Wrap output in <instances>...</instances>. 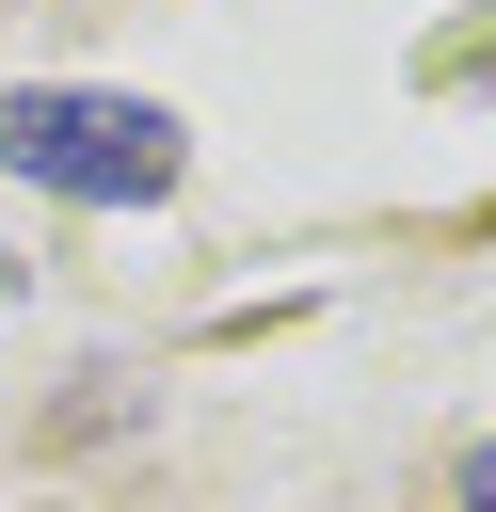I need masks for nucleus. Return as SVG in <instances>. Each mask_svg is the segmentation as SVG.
<instances>
[{"mask_svg": "<svg viewBox=\"0 0 496 512\" xmlns=\"http://www.w3.org/2000/svg\"><path fill=\"white\" fill-rule=\"evenodd\" d=\"M464 512H496V448H464Z\"/></svg>", "mask_w": 496, "mask_h": 512, "instance_id": "2", "label": "nucleus"}, {"mask_svg": "<svg viewBox=\"0 0 496 512\" xmlns=\"http://www.w3.org/2000/svg\"><path fill=\"white\" fill-rule=\"evenodd\" d=\"M176 160H192V128H176L160 96H96V80H32V96H0V176H32V192L160 208Z\"/></svg>", "mask_w": 496, "mask_h": 512, "instance_id": "1", "label": "nucleus"}]
</instances>
